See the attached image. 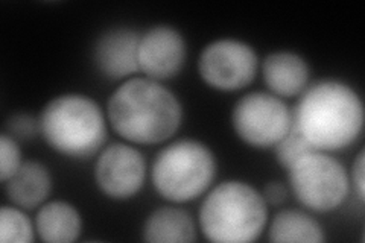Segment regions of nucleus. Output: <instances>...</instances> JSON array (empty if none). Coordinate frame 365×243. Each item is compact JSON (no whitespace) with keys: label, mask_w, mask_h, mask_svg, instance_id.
<instances>
[{"label":"nucleus","mask_w":365,"mask_h":243,"mask_svg":"<svg viewBox=\"0 0 365 243\" xmlns=\"http://www.w3.org/2000/svg\"><path fill=\"white\" fill-rule=\"evenodd\" d=\"M362 125L359 96L339 81H319L306 88L292 114V128L319 152L347 148Z\"/></svg>","instance_id":"nucleus-1"},{"label":"nucleus","mask_w":365,"mask_h":243,"mask_svg":"<svg viewBox=\"0 0 365 243\" xmlns=\"http://www.w3.org/2000/svg\"><path fill=\"white\" fill-rule=\"evenodd\" d=\"M108 119L125 140L139 145L162 143L181 123V105L174 93L150 78L123 83L108 100Z\"/></svg>","instance_id":"nucleus-2"},{"label":"nucleus","mask_w":365,"mask_h":243,"mask_svg":"<svg viewBox=\"0 0 365 243\" xmlns=\"http://www.w3.org/2000/svg\"><path fill=\"white\" fill-rule=\"evenodd\" d=\"M267 205L250 184L225 181L205 196L200 210L201 231L216 243L253 242L267 225Z\"/></svg>","instance_id":"nucleus-3"},{"label":"nucleus","mask_w":365,"mask_h":243,"mask_svg":"<svg viewBox=\"0 0 365 243\" xmlns=\"http://www.w3.org/2000/svg\"><path fill=\"white\" fill-rule=\"evenodd\" d=\"M40 131L52 149L71 158L95 155L107 137L99 105L83 95L51 100L41 113Z\"/></svg>","instance_id":"nucleus-4"},{"label":"nucleus","mask_w":365,"mask_h":243,"mask_svg":"<svg viewBox=\"0 0 365 243\" xmlns=\"http://www.w3.org/2000/svg\"><path fill=\"white\" fill-rule=\"evenodd\" d=\"M215 172V157L207 146L195 140H178L160 150L151 177L162 198L187 202L210 187Z\"/></svg>","instance_id":"nucleus-5"},{"label":"nucleus","mask_w":365,"mask_h":243,"mask_svg":"<svg viewBox=\"0 0 365 243\" xmlns=\"http://www.w3.org/2000/svg\"><path fill=\"white\" fill-rule=\"evenodd\" d=\"M288 170L295 198L312 212L336 210L347 198V172L338 160L326 152L312 150Z\"/></svg>","instance_id":"nucleus-6"},{"label":"nucleus","mask_w":365,"mask_h":243,"mask_svg":"<svg viewBox=\"0 0 365 243\" xmlns=\"http://www.w3.org/2000/svg\"><path fill=\"white\" fill-rule=\"evenodd\" d=\"M233 128L245 143L272 148L292 128V114L280 98L250 93L239 100L232 115Z\"/></svg>","instance_id":"nucleus-7"},{"label":"nucleus","mask_w":365,"mask_h":243,"mask_svg":"<svg viewBox=\"0 0 365 243\" xmlns=\"http://www.w3.org/2000/svg\"><path fill=\"white\" fill-rule=\"evenodd\" d=\"M198 71L204 83L212 88L242 90L256 76L257 55L242 41L218 40L201 52Z\"/></svg>","instance_id":"nucleus-8"},{"label":"nucleus","mask_w":365,"mask_h":243,"mask_svg":"<svg viewBox=\"0 0 365 243\" xmlns=\"http://www.w3.org/2000/svg\"><path fill=\"white\" fill-rule=\"evenodd\" d=\"M145 177V158L130 145L114 143L102 150L96 161V182L111 200L133 198L142 189Z\"/></svg>","instance_id":"nucleus-9"},{"label":"nucleus","mask_w":365,"mask_h":243,"mask_svg":"<svg viewBox=\"0 0 365 243\" xmlns=\"http://www.w3.org/2000/svg\"><path fill=\"white\" fill-rule=\"evenodd\" d=\"M139 71L146 78L163 81L175 76L186 60V43L181 33L169 26H155L139 41Z\"/></svg>","instance_id":"nucleus-10"},{"label":"nucleus","mask_w":365,"mask_h":243,"mask_svg":"<svg viewBox=\"0 0 365 243\" xmlns=\"http://www.w3.org/2000/svg\"><path fill=\"white\" fill-rule=\"evenodd\" d=\"M139 33L131 29H113L96 44L95 60L99 71L111 79L127 78L139 71Z\"/></svg>","instance_id":"nucleus-11"},{"label":"nucleus","mask_w":365,"mask_h":243,"mask_svg":"<svg viewBox=\"0 0 365 243\" xmlns=\"http://www.w3.org/2000/svg\"><path fill=\"white\" fill-rule=\"evenodd\" d=\"M264 79L274 96H299L307 88L309 67L300 55L274 52L264 61Z\"/></svg>","instance_id":"nucleus-12"},{"label":"nucleus","mask_w":365,"mask_h":243,"mask_svg":"<svg viewBox=\"0 0 365 243\" xmlns=\"http://www.w3.org/2000/svg\"><path fill=\"white\" fill-rule=\"evenodd\" d=\"M52 189L51 173L36 161L23 163L6 181L8 198L17 207L36 208L48 198Z\"/></svg>","instance_id":"nucleus-13"},{"label":"nucleus","mask_w":365,"mask_h":243,"mask_svg":"<svg viewBox=\"0 0 365 243\" xmlns=\"http://www.w3.org/2000/svg\"><path fill=\"white\" fill-rule=\"evenodd\" d=\"M37 233L43 242L71 243L81 234V216L67 202L53 201L40 208Z\"/></svg>","instance_id":"nucleus-14"},{"label":"nucleus","mask_w":365,"mask_h":243,"mask_svg":"<svg viewBox=\"0 0 365 243\" xmlns=\"http://www.w3.org/2000/svg\"><path fill=\"white\" fill-rule=\"evenodd\" d=\"M143 237L151 243H189L197 239V233L187 212L163 207L148 217Z\"/></svg>","instance_id":"nucleus-15"},{"label":"nucleus","mask_w":365,"mask_h":243,"mask_svg":"<svg viewBox=\"0 0 365 243\" xmlns=\"http://www.w3.org/2000/svg\"><path fill=\"white\" fill-rule=\"evenodd\" d=\"M269 240L277 243L324 242L323 229L314 219L299 210L280 212L269 227Z\"/></svg>","instance_id":"nucleus-16"},{"label":"nucleus","mask_w":365,"mask_h":243,"mask_svg":"<svg viewBox=\"0 0 365 243\" xmlns=\"http://www.w3.org/2000/svg\"><path fill=\"white\" fill-rule=\"evenodd\" d=\"M0 240L4 243H31L34 229L29 217L16 207L4 205L0 210Z\"/></svg>","instance_id":"nucleus-17"},{"label":"nucleus","mask_w":365,"mask_h":243,"mask_svg":"<svg viewBox=\"0 0 365 243\" xmlns=\"http://www.w3.org/2000/svg\"><path fill=\"white\" fill-rule=\"evenodd\" d=\"M274 148H276L279 161L287 169H289L294 163H297L302 157L315 150L294 128H291L287 137H283Z\"/></svg>","instance_id":"nucleus-18"},{"label":"nucleus","mask_w":365,"mask_h":243,"mask_svg":"<svg viewBox=\"0 0 365 243\" xmlns=\"http://www.w3.org/2000/svg\"><path fill=\"white\" fill-rule=\"evenodd\" d=\"M20 149L14 137L2 134L0 137V180L6 182L21 166Z\"/></svg>","instance_id":"nucleus-19"},{"label":"nucleus","mask_w":365,"mask_h":243,"mask_svg":"<svg viewBox=\"0 0 365 243\" xmlns=\"http://www.w3.org/2000/svg\"><path fill=\"white\" fill-rule=\"evenodd\" d=\"M8 130L13 137L32 138L40 130V122L32 119L28 114H17L8 122Z\"/></svg>","instance_id":"nucleus-20"},{"label":"nucleus","mask_w":365,"mask_h":243,"mask_svg":"<svg viewBox=\"0 0 365 243\" xmlns=\"http://www.w3.org/2000/svg\"><path fill=\"white\" fill-rule=\"evenodd\" d=\"M264 200L267 204H271V205H279V204H283L284 201H287L288 198V190L287 187L283 186V184L280 182H269L268 186H265V190H264Z\"/></svg>","instance_id":"nucleus-21"},{"label":"nucleus","mask_w":365,"mask_h":243,"mask_svg":"<svg viewBox=\"0 0 365 243\" xmlns=\"http://www.w3.org/2000/svg\"><path fill=\"white\" fill-rule=\"evenodd\" d=\"M364 150H361L359 155L356 157L355 165H353V184H355L356 193L359 200L364 201V187H365V178H364Z\"/></svg>","instance_id":"nucleus-22"}]
</instances>
